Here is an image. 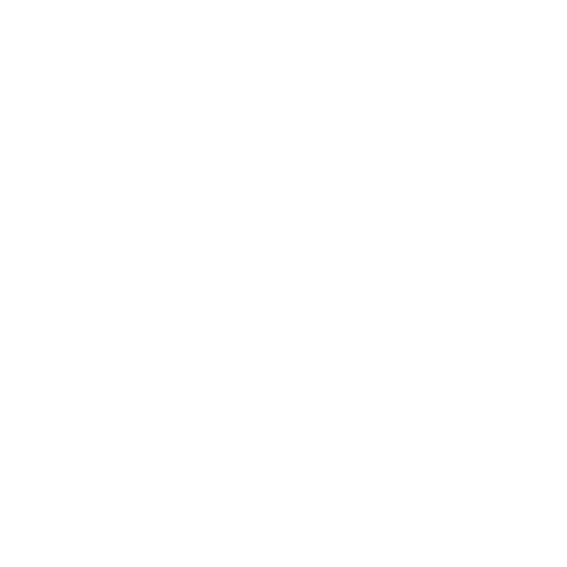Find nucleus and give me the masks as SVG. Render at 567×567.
<instances>
[]
</instances>
